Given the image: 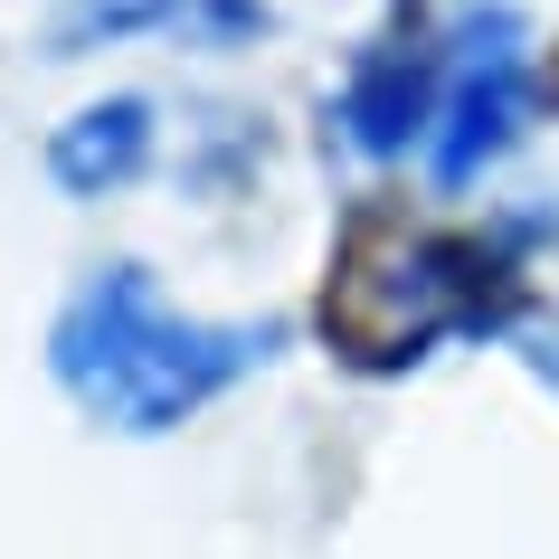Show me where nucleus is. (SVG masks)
I'll return each mask as SVG.
<instances>
[{
	"label": "nucleus",
	"mask_w": 559,
	"mask_h": 559,
	"mask_svg": "<svg viewBox=\"0 0 559 559\" xmlns=\"http://www.w3.org/2000/svg\"><path fill=\"white\" fill-rule=\"evenodd\" d=\"M522 360H531V380H540V389H559V332H540Z\"/></svg>",
	"instance_id": "7"
},
{
	"label": "nucleus",
	"mask_w": 559,
	"mask_h": 559,
	"mask_svg": "<svg viewBox=\"0 0 559 559\" xmlns=\"http://www.w3.org/2000/svg\"><path fill=\"white\" fill-rule=\"evenodd\" d=\"M445 48L455 58H445V105H437V133H427V180L474 190L540 115V38L512 0H474L445 29Z\"/></svg>",
	"instance_id": "3"
},
{
	"label": "nucleus",
	"mask_w": 559,
	"mask_h": 559,
	"mask_svg": "<svg viewBox=\"0 0 559 559\" xmlns=\"http://www.w3.org/2000/svg\"><path fill=\"white\" fill-rule=\"evenodd\" d=\"M200 0H58L48 20V58H95V48H123V38L152 29H190Z\"/></svg>",
	"instance_id": "6"
},
{
	"label": "nucleus",
	"mask_w": 559,
	"mask_h": 559,
	"mask_svg": "<svg viewBox=\"0 0 559 559\" xmlns=\"http://www.w3.org/2000/svg\"><path fill=\"white\" fill-rule=\"evenodd\" d=\"M531 237L550 218H502V228H408L389 257H352L323 295V332L360 370H408L437 342H493L531 304Z\"/></svg>",
	"instance_id": "2"
},
{
	"label": "nucleus",
	"mask_w": 559,
	"mask_h": 559,
	"mask_svg": "<svg viewBox=\"0 0 559 559\" xmlns=\"http://www.w3.org/2000/svg\"><path fill=\"white\" fill-rule=\"evenodd\" d=\"M275 352H285V323L180 313L152 285V265H133V257L95 265L48 323V380L105 437H171L200 408H218L237 380H257Z\"/></svg>",
	"instance_id": "1"
},
{
	"label": "nucleus",
	"mask_w": 559,
	"mask_h": 559,
	"mask_svg": "<svg viewBox=\"0 0 559 559\" xmlns=\"http://www.w3.org/2000/svg\"><path fill=\"white\" fill-rule=\"evenodd\" d=\"M445 29H427V20H399L389 38H370L352 58V76H342V95H332V123H342V143L360 152V162H399L408 143H427L437 133V105H445Z\"/></svg>",
	"instance_id": "4"
},
{
	"label": "nucleus",
	"mask_w": 559,
	"mask_h": 559,
	"mask_svg": "<svg viewBox=\"0 0 559 559\" xmlns=\"http://www.w3.org/2000/svg\"><path fill=\"white\" fill-rule=\"evenodd\" d=\"M152 95H105V105H76V115L48 133V180L67 200H105L123 180L152 171Z\"/></svg>",
	"instance_id": "5"
}]
</instances>
